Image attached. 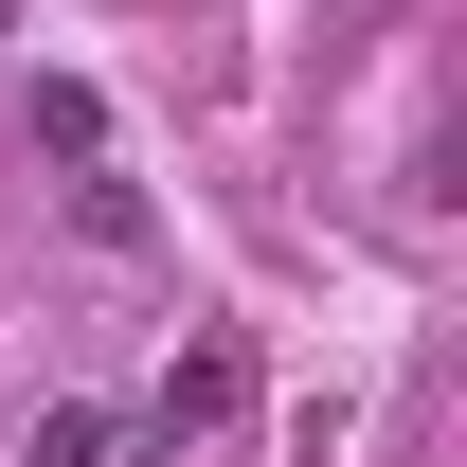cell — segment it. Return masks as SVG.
<instances>
[{"label":"cell","instance_id":"6da1fadb","mask_svg":"<svg viewBox=\"0 0 467 467\" xmlns=\"http://www.w3.org/2000/svg\"><path fill=\"white\" fill-rule=\"evenodd\" d=\"M36 126H55V162H72V234L90 252H144V180L109 162V109L90 90H36Z\"/></svg>","mask_w":467,"mask_h":467},{"label":"cell","instance_id":"7a4b0ae2","mask_svg":"<svg viewBox=\"0 0 467 467\" xmlns=\"http://www.w3.org/2000/svg\"><path fill=\"white\" fill-rule=\"evenodd\" d=\"M216 413H234V342H198V359H180V378H162V396H144V431H162V450H180V431H216Z\"/></svg>","mask_w":467,"mask_h":467},{"label":"cell","instance_id":"3957f363","mask_svg":"<svg viewBox=\"0 0 467 467\" xmlns=\"http://www.w3.org/2000/svg\"><path fill=\"white\" fill-rule=\"evenodd\" d=\"M126 450V413H90V396H72V413H36V431H18V467H109Z\"/></svg>","mask_w":467,"mask_h":467}]
</instances>
